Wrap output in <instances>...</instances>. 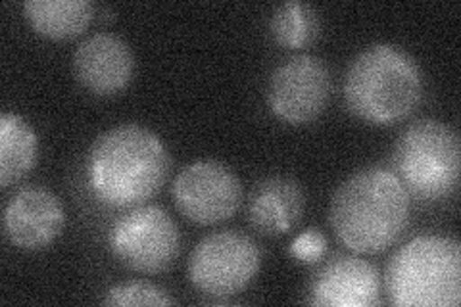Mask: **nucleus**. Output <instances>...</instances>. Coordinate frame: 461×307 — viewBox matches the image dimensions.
<instances>
[{
  "label": "nucleus",
  "instance_id": "obj_1",
  "mask_svg": "<svg viewBox=\"0 0 461 307\" xmlns=\"http://www.w3.org/2000/svg\"><path fill=\"white\" fill-rule=\"evenodd\" d=\"M169 152L154 131L125 123L100 135L86 154L85 175L93 196L108 208H137L167 179Z\"/></svg>",
  "mask_w": 461,
  "mask_h": 307
},
{
  "label": "nucleus",
  "instance_id": "obj_2",
  "mask_svg": "<svg viewBox=\"0 0 461 307\" xmlns=\"http://www.w3.org/2000/svg\"><path fill=\"white\" fill-rule=\"evenodd\" d=\"M330 227L357 254H381L410 223V193L398 175L369 167L354 173L333 194Z\"/></svg>",
  "mask_w": 461,
  "mask_h": 307
},
{
  "label": "nucleus",
  "instance_id": "obj_3",
  "mask_svg": "<svg viewBox=\"0 0 461 307\" xmlns=\"http://www.w3.org/2000/svg\"><path fill=\"white\" fill-rule=\"evenodd\" d=\"M350 112L373 125H393L411 115L423 98V73L406 50L375 42L359 52L344 79Z\"/></svg>",
  "mask_w": 461,
  "mask_h": 307
},
{
  "label": "nucleus",
  "instance_id": "obj_4",
  "mask_svg": "<svg viewBox=\"0 0 461 307\" xmlns=\"http://www.w3.org/2000/svg\"><path fill=\"white\" fill-rule=\"evenodd\" d=\"M386 290L398 307H457L459 242L438 235H421L406 242L388 261Z\"/></svg>",
  "mask_w": 461,
  "mask_h": 307
},
{
  "label": "nucleus",
  "instance_id": "obj_5",
  "mask_svg": "<svg viewBox=\"0 0 461 307\" xmlns=\"http://www.w3.org/2000/svg\"><path fill=\"white\" fill-rule=\"evenodd\" d=\"M461 149L456 131L438 120H420L400 135L394 146L398 179L421 200H444L459 185Z\"/></svg>",
  "mask_w": 461,
  "mask_h": 307
},
{
  "label": "nucleus",
  "instance_id": "obj_6",
  "mask_svg": "<svg viewBox=\"0 0 461 307\" xmlns=\"http://www.w3.org/2000/svg\"><path fill=\"white\" fill-rule=\"evenodd\" d=\"M262 266L258 244L244 232L220 230L202 239L189 259L193 286L208 296L227 298L247 288Z\"/></svg>",
  "mask_w": 461,
  "mask_h": 307
},
{
  "label": "nucleus",
  "instance_id": "obj_7",
  "mask_svg": "<svg viewBox=\"0 0 461 307\" xmlns=\"http://www.w3.org/2000/svg\"><path fill=\"white\" fill-rule=\"evenodd\" d=\"M110 248L125 267L160 273L179 256V227L160 206H137L113 223Z\"/></svg>",
  "mask_w": 461,
  "mask_h": 307
},
{
  "label": "nucleus",
  "instance_id": "obj_8",
  "mask_svg": "<svg viewBox=\"0 0 461 307\" xmlns=\"http://www.w3.org/2000/svg\"><path fill=\"white\" fill-rule=\"evenodd\" d=\"M177 210L196 225H215L233 217L242 203L235 171L215 159L186 166L171 186Z\"/></svg>",
  "mask_w": 461,
  "mask_h": 307
},
{
  "label": "nucleus",
  "instance_id": "obj_9",
  "mask_svg": "<svg viewBox=\"0 0 461 307\" xmlns=\"http://www.w3.org/2000/svg\"><path fill=\"white\" fill-rule=\"evenodd\" d=\"M330 98V71L321 58L298 54L271 73L267 104L285 123L304 125L320 118Z\"/></svg>",
  "mask_w": 461,
  "mask_h": 307
},
{
  "label": "nucleus",
  "instance_id": "obj_10",
  "mask_svg": "<svg viewBox=\"0 0 461 307\" xmlns=\"http://www.w3.org/2000/svg\"><path fill=\"white\" fill-rule=\"evenodd\" d=\"M66 227V210L54 193L42 186H27L14 194L5 208V232L22 250L49 248Z\"/></svg>",
  "mask_w": 461,
  "mask_h": 307
},
{
  "label": "nucleus",
  "instance_id": "obj_11",
  "mask_svg": "<svg viewBox=\"0 0 461 307\" xmlns=\"http://www.w3.org/2000/svg\"><path fill=\"white\" fill-rule=\"evenodd\" d=\"M135 56L129 42L113 33H95L74 52V73L86 91L113 96L133 79Z\"/></svg>",
  "mask_w": 461,
  "mask_h": 307
},
{
  "label": "nucleus",
  "instance_id": "obj_12",
  "mask_svg": "<svg viewBox=\"0 0 461 307\" xmlns=\"http://www.w3.org/2000/svg\"><path fill=\"white\" fill-rule=\"evenodd\" d=\"M312 296L325 307H371L381 298V275L369 261L340 256L317 273Z\"/></svg>",
  "mask_w": 461,
  "mask_h": 307
},
{
  "label": "nucleus",
  "instance_id": "obj_13",
  "mask_svg": "<svg viewBox=\"0 0 461 307\" xmlns=\"http://www.w3.org/2000/svg\"><path fill=\"white\" fill-rule=\"evenodd\" d=\"M304 208V193L294 179L267 177L252 188L249 198V219L258 232L277 237L296 227Z\"/></svg>",
  "mask_w": 461,
  "mask_h": 307
},
{
  "label": "nucleus",
  "instance_id": "obj_14",
  "mask_svg": "<svg viewBox=\"0 0 461 307\" xmlns=\"http://www.w3.org/2000/svg\"><path fill=\"white\" fill-rule=\"evenodd\" d=\"M23 16L35 32L49 39H74L86 32L95 16L89 0H27Z\"/></svg>",
  "mask_w": 461,
  "mask_h": 307
},
{
  "label": "nucleus",
  "instance_id": "obj_15",
  "mask_svg": "<svg viewBox=\"0 0 461 307\" xmlns=\"http://www.w3.org/2000/svg\"><path fill=\"white\" fill-rule=\"evenodd\" d=\"M39 158V139L27 120L14 112L0 115V185L8 188L32 173Z\"/></svg>",
  "mask_w": 461,
  "mask_h": 307
},
{
  "label": "nucleus",
  "instance_id": "obj_16",
  "mask_svg": "<svg viewBox=\"0 0 461 307\" xmlns=\"http://www.w3.org/2000/svg\"><path fill=\"white\" fill-rule=\"evenodd\" d=\"M273 41L283 49L310 47L321 33V20L310 3L291 0L276 8L269 22Z\"/></svg>",
  "mask_w": 461,
  "mask_h": 307
},
{
  "label": "nucleus",
  "instance_id": "obj_17",
  "mask_svg": "<svg viewBox=\"0 0 461 307\" xmlns=\"http://www.w3.org/2000/svg\"><path fill=\"white\" fill-rule=\"evenodd\" d=\"M110 307L127 305H176L177 300L171 298L164 288L149 281H129L112 286L103 300Z\"/></svg>",
  "mask_w": 461,
  "mask_h": 307
},
{
  "label": "nucleus",
  "instance_id": "obj_18",
  "mask_svg": "<svg viewBox=\"0 0 461 307\" xmlns=\"http://www.w3.org/2000/svg\"><path fill=\"white\" fill-rule=\"evenodd\" d=\"M327 252V239L321 230L308 229L293 240L291 256L302 263L320 261Z\"/></svg>",
  "mask_w": 461,
  "mask_h": 307
}]
</instances>
